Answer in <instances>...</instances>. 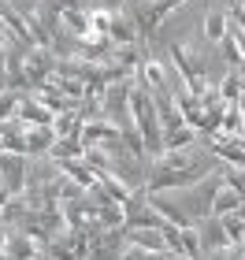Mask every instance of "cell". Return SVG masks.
Wrapping results in <instances>:
<instances>
[{
  "mask_svg": "<svg viewBox=\"0 0 245 260\" xmlns=\"http://www.w3.org/2000/svg\"><path fill=\"white\" fill-rule=\"evenodd\" d=\"M227 30H230V11H227V8H208V11H204V30H201V38L212 45V49H219V41L227 38Z\"/></svg>",
  "mask_w": 245,
  "mask_h": 260,
  "instance_id": "1",
  "label": "cell"
},
{
  "mask_svg": "<svg viewBox=\"0 0 245 260\" xmlns=\"http://www.w3.org/2000/svg\"><path fill=\"white\" fill-rule=\"evenodd\" d=\"M52 145H56L52 123H45V126H26V152H30V156H49Z\"/></svg>",
  "mask_w": 245,
  "mask_h": 260,
  "instance_id": "2",
  "label": "cell"
}]
</instances>
